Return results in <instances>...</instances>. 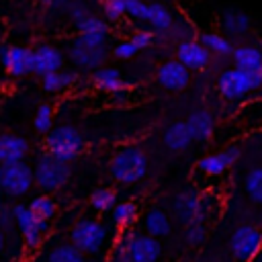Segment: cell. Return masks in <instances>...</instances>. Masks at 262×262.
Masks as SVG:
<instances>
[{
	"label": "cell",
	"instance_id": "cell-1",
	"mask_svg": "<svg viewBox=\"0 0 262 262\" xmlns=\"http://www.w3.org/2000/svg\"><path fill=\"white\" fill-rule=\"evenodd\" d=\"M147 172V156L141 147L129 145L119 149L108 162V174L121 184H133Z\"/></svg>",
	"mask_w": 262,
	"mask_h": 262
},
{
	"label": "cell",
	"instance_id": "cell-2",
	"mask_svg": "<svg viewBox=\"0 0 262 262\" xmlns=\"http://www.w3.org/2000/svg\"><path fill=\"white\" fill-rule=\"evenodd\" d=\"M162 256V246L151 235H137L127 231L115 250V262H158Z\"/></svg>",
	"mask_w": 262,
	"mask_h": 262
},
{
	"label": "cell",
	"instance_id": "cell-3",
	"mask_svg": "<svg viewBox=\"0 0 262 262\" xmlns=\"http://www.w3.org/2000/svg\"><path fill=\"white\" fill-rule=\"evenodd\" d=\"M84 149V137L82 133L72 125H59L53 127L49 133H45V151L61 162L76 160Z\"/></svg>",
	"mask_w": 262,
	"mask_h": 262
},
{
	"label": "cell",
	"instance_id": "cell-4",
	"mask_svg": "<svg viewBox=\"0 0 262 262\" xmlns=\"http://www.w3.org/2000/svg\"><path fill=\"white\" fill-rule=\"evenodd\" d=\"M260 86H262V70L246 72L239 68H227L217 78V90L225 100H237Z\"/></svg>",
	"mask_w": 262,
	"mask_h": 262
},
{
	"label": "cell",
	"instance_id": "cell-5",
	"mask_svg": "<svg viewBox=\"0 0 262 262\" xmlns=\"http://www.w3.org/2000/svg\"><path fill=\"white\" fill-rule=\"evenodd\" d=\"M70 164L61 162L57 158H53L51 154H41L35 162L33 168V178L35 184L43 190V192H53L59 190L68 180H70Z\"/></svg>",
	"mask_w": 262,
	"mask_h": 262
},
{
	"label": "cell",
	"instance_id": "cell-6",
	"mask_svg": "<svg viewBox=\"0 0 262 262\" xmlns=\"http://www.w3.org/2000/svg\"><path fill=\"white\" fill-rule=\"evenodd\" d=\"M108 237L106 227L96 219H80L70 231V242L84 254H98Z\"/></svg>",
	"mask_w": 262,
	"mask_h": 262
},
{
	"label": "cell",
	"instance_id": "cell-7",
	"mask_svg": "<svg viewBox=\"0 0 262 262\" xmlns=\"http://www.w3.org/2000/svg\"><path fill=\"white\" fill-rule=\"evenodd\" d=\"M35 184L33 168L25 162L16 164H0V192L6 196H23Z\"/></svg>",
	"mask_w": 262,
	"mask_h": 262
},
{
	"label": "cell",
	"instance_id": "cell-8",
	"mask_svg": "<svg viewBox=\"0 0 262 262\" xmlns=\"http://www.w3.org/2000/svg\"><path fill=\"white\" fill-rule=\"evenodd\" d=\"M12 213H14V225H16V229L20 231L25 246H27L29 250L39 248L41 242H43V237H45V233H47V229H49V221L39 219V217H37L29 207H25V205H16V207L12 209Z\"/></svg>",
	"mask_w": 262,
	"mask_h": 262
},
{
	"label": "cell",
	"instance_id": "cell-9",
	"mask_svg": "<svg viewBox=\"0 0 262 262\" xmlns=\"http://www.w3.org/2000/svg\"><path fill=\"white\" fill-rule=\"evenodd\" d=\"M108 57L106 45H94L88 43L86 39H82L80 35L74 39V43L70 45V59L78 70H98L104 66Z\"/></svg>",
	"mask_w": 262,
	"mask_h": 262
},
{
	"label": "cell",
	"instance_id": "cell-10",
	"mask_svg": "<svg viewBox=\"0 0 262 262\" xmlns=\"http://www.w3.org/2000/svg\"><path fill=\"white\" fill-rule=\"evenodd\" d=\"M172 213L184 225H190V223H196V221L203 223V219H205V203H203L201 194L194 188H184L178 194H174Z\"/></svg>",
	"mask_w": 262,
	"mask_h": 262
},
{
	"label": "cell",
	"instance_id": "cell-11",
	"mask_svg": "<svg viewBox=\"0 0 262 262\" xmlns=\"http://www.w3.org/2000/svg\"><path fill=\"white\" fill-rule=\"evenodd\" d=\"M231 252L235 256L237 262H250L258 256V252L262 250V242H260V229L254 225H239L229 239Z\"/></svg>",
	"mask_w": 262,
	"mask_h": 262
},
{
	"label": "cell",
	"instance_id": "cell-12",
	"mask_svg": "<svg viewBox=\"0 0 262 262\" xmlns=\"http://www.w3.org/2000/svg\"><path fill=\"white\" fill-rule=\"evenodd\" d=\"M0 63L10 76H27L35 70L33 49L20 45H0Z\"/></svg>",
	"mask_w": 262,
	"mask_h": 262
},
{
	"label": "cell",
	"instance_id": "cell-13",
	"mask_svg": "<svg viewBox=\"0 0 262 262\" xmlns=\"http://www.w3.org/2000/svg\"><path fill=\"white\" fill-rule=\"evenodd\" d=\"M176 59L186 66L190 72H201L209 66L211 61V51L205 49L201 45V41H192V39H186V41H180L178 47H176Z\"/></svg>",
	"mask_w": 262,
	"mask_h": 262
},
{
	"label": "cell",
	"instance_id": "cell-14",
	"mask_svg": "<svg viewBox=\"0 0 262 262\" xmlns=\"http://www.w3.org/2000/svg\"><path fill=\"white\" fill-rule=\"evenodd\" d=\"M156 80L166 90H184L190 82V70L182 66L178 59H170L158 68Z\"/></svg>",
	"mask_w": 262,
	"mask_h": 262
},
{
	"label": "cell",
	"instance_id": "cell-15",
	"mask_svg": "<svg viewBox=\"0 0 262 262\" xmlns=\"http://www.w3.org/2000/svg\"><path fill=\"white\" fill-rule=\"evenodd\" d=\"M33 61H35V74L39 76H45V74H51V72H57L61 70L63 66V53L53 47V45H39L33 49Z\"/></svg>",
	"mask_w": 262,
	"mask_h": 262
},
{
	"label": "cell",
	"instance_id": "cell-16",
	"mask_svg": "<svg viewBox=\"0 0 262 262\" xmlns=\"http://www.w3.org/2000/svg\"><path fill=\"white\" fill-rule=\"evenodd\" d=\"M29 151V141L14 133H0V164L25 162Z\"/></svg>",
	"mask_w": 262,
	"mask_h": 262
},
{
	"label": "cell",
	"instance_id": "cell-17",
	"mask_svg": "<svg viewBox=\"0 0 262 262\" xmlns=\"http://www.w3.org/2000/svg\"><path fill=\"white\" fill-rule=\"evenodd\" d=\"M186 125L192 133V139L194 141H207L211 139L213 131H215V121H213V115L207 111V108H194L188 119H186Z\"/></svg>",
	"mask_w": 262,
	"mask_h": 262
},
{
	"label": "cell",
	"instance_id": "cell-18",
	"mask_svg": "<svg viewBox=\"0 0 262 262\" xmlns=\"http://www.w3.org/2000/svg\"><path fill=\"white\" fill-rule=\"evenodd\" d=\"M192 141L194 139H192V133H190L186 121H176L170 127H166V131H164V145L170 151H176V154L184 151L190 147Z\"/></svg>",
	"mask_w": 262,
	"mask_h": 262
},
{
	"label": "cell",
	"instance_id": "cell-19",
	"mask_svg": "<svg viewBox=\"0 0 262 262\" xmlns=\"http://www.w3.org/2000/svg\"><path fill=\"white\" fill-rule=\"evenodd\" d=\"M233 63L235 68L239 70H246V72H258L262 70V47H256V45H239V47H233Z\"/></svg>",
	"mask_w": 262,
	"mask_h": 262
},
{
	"label": "cell",
	"instance_id": "cell-20",
	"mask_svg": "<svg viewBox=\"0 0 262 262\" xmlns=\"http://www.w3.org/2000/svg\"><path fill=\"white\" fill-rule=\"evenodd\" d=\"M92 82H94L96 88H100V90H104V92H113V94H117V92L129 88V84H127L125 80H121L119 70H117V68H111V66L98 68V70L94 72V76H92Z\"/></svg>",
	"mask_w": 262,
	"mask_h": 262
},
{
	"label": "cell",
	"instance_id": "cell-21",
	"mask_svg": "<svg viewBox=\"0 0 262 262\" xmlns=\"http://www.w3.org/2000/svg\"><path fill=\"white\" fill-rule=\"evenodd\" d=\"M250 25H252V18L248 12L229 8L221 14V29H223V33H229L231 37H239V35L248 33Z\"/></svg>",
	"mask_w": 262,
	"mask_h": 262
},
{
	"label": "cell",
	"instance_id": "cell-22",
	"mask_svg": "<svg viewBox=\"0 0 262 262\" xmlns=\"http://www.w3.org/2000/svg\"><path fill=\"white\" fill-rule=\"evenodd\" d=\"M143 227L147 229V235L151 237H166L172 231V223L170 217L162 211V209H151L147 211L145 219H143Z\"/></svg>",
	"mask_w": 262,
	"mask_h": 262
},
{
	"label": "cell",
	"instance_id": "cell-23",
	"mask_svg": "<svg viewBox=\"0 0 262 262\" xmlns=\"http://www.w3.org/2000/svg\"><path fill=\"white\" fill-rule=\"evenodd\" d=\"M78 76L74 72H63V70H57V72H51V74H45L41 76V84H43V90L45 92H63L68 88H72L76 84Z\"/></svg>",
	"mask_w": 262,
	"mask_h": 262
},
{
	"label": "cell",
	"instance_id": "cell-24",
	"mask_svg": "<svg viewBox=\"0 0 262 262\" xmlns=\"http://www.w3.org/2000/svg\"><path fill=\"white\" fill-rule=\"evenodd\" d=\"M45 262H86V258H84V252H80L72 242H68V244L53 246L47 252Z\"/></svg>",
	"mask_w": 262,
	"mask_h": 262
},
{
	"label": "cell",
	"instance_id": "cell-25",
	"mask_svg": "<svg viewBox=\"0 0 262 262\" xmlns=\"http://www.w3.org/2000/svg\"><path fill=\"white\" fill-rule=\"evenodd\" d=\"M201 45L205 49H209L213 55H231L233 47L229 43V39H225L219 33H201Z\"/></svg>",
	"mask_w": 262,
	"mask_h": 262
},
{
	"label": "cell",
	"instance_id": "cell-26",
	"mask_svg": "<svg viewBox=\"0 0 262 262\" xmlns=\"http://www.w3.org/2000/svg\"><path fill=\"white\" fill-rule=\"evenodd\" d=\"M113 223L119 227V229H127V227H131L133 223H135V219H137V207H135V203H129V201H125V203H117L115 207H113Z\"/></svg>",
	"mask_w": 262,
	"mask_h": 262
},
{
	"label": "cell",
	"instance_id": "cell-27",
	"mask_svg": "<svg viewBox=\"0 0 262 262\" xmlns=\"http://www.w3.org/2000/svg\"><path fill=\"white\" fill-rule=\"evenodd\" d=\"M147 23H149V27L154 31L166 33L174 25V16H172V12L166 6H162V4H149V20Z\"/></svg>",
	"mask_w": 262,
	"mask_h": 262
},
{
	"label": "cell",
	"instance_id": "cell-28",
	"mask_svg": "<svg viewBox=\"0 0 262 262\" xmlns=\"http://www.w3.org/2000/svg\"><path fill=\"white\" fill-rule=\"evenodd\" d=\"M90 205H92V209L98 211V213L113 211V207L117 205V192H115L113 188H106V186L96 188V190H92V194H90Z\"/></svg>",
	"mask_w": 262,
	"mask_h": 262
},
{
	"label": "cell",
	"instance_id": "cell-29",
	"mask_svg": "<svg viewBox=\"0 0 262 262\" xmlns=\"http://www.w3.org/2000/svg\"><path fill=\"white\" fill-rule=\"evenodd\" d=\"M29 209H31L39 219H43V221H51V219L55 217V211H57L55 201H53L51 196H47V194L35 196V199L29 203Z\"/></svg>",
	"mask_w": 262,
	"mask_h": 262
},
{
	"label": "cell",
	"instance_id": "cell-30",
	"mask_svg": "<svg viewBox=\"0 0 262 262\" xmlns=\"http://www.w3.org/2000/svg\"><path fill=\"white\" fill-rule=\"evenodd\" d=\"M244 188H246L248 196H250L254 203H262V166H260V168H252V170L246 174Z\"/></svg>",
	"mask_w": 262,
	"mask_h": 262
},
{
	"label": "cell",
	"instance_id": "cell-31",
	"mask_svg": "<svg viewBox=\"0 0 262 262\" xmlns=\"http://www.w3.org/2000/svg\"><path fill=\"white\" fill-rule=\"evenodd\" d=\"M196 166H199V170H201L203 174H207V176H219V174H223V172L227 170V164L223 162V158L219 156V151L201 158Z\"/></svg>",
	"mask_w": 262,
	"mask_h": 262
},
{
	"label": "cell",
	"instance_id": "cell-32",
	"mask_svg": "<svg viewBox=\"0 0 262 262\" xmlns=\"http://www.w3.org/2000/svg\"><path fill=\"white\" fill-rule=\"evenodd\" d=\"M33 127L39 133H49L53 129V108L49 104H41L37 108L35 119H33Z\"/></svg>",
	"mask_w": 262,
	"mask_h": 262
},
{
	"label": "cell",
	"instance_id": "cell-33",
	"mask_svg": "<svg viewBox=\"0 0 262 262\" xmlns=\"http://www.w3.org/2000/svg\"><path fill=\"white\" fill-rule=\"evenodd\" d=\"M102 12L106 20L117 23L127 14V0H102Z\"/></svg>",
	"mask_w": 262,
	"mask_h": 262
},
{
	"label": "cell",
	"instance_id": "cell-34",
	"mask_svg": "<svg viewBox=\"0 0 262 262\" xmlns=\"http://www.w3.org/2000/svg\"><path fill=\"white\" fill-rule=\"evenodd\" d=\"M76 29L80 33H108V27L102 18L94 16V14H86L82 20L76 23Z\"/></svg>",
	"mask_w": 262,
	"mask_h": 262
},
{
	"label": "cell",
	"instance_id": "cell-35",
	"mask_svg": "<svg viewBox=\"0 0 262 262\" xmlns=\"http://www.w3.org/2000/svg\"><path fill=\"white\" fill-rule=\"evenodd\" d=\"M127 14L135 20L147 23L149 20V4L143 0H127Z\"/></svg>",
	"mask_w": 262,
	"mask_h": 262
},
{
	"label": "cell",
	"instance_id": "cell-36",
	"mask_svg": "<svg viewBox=\"0 0 262 262\" xmlns=\"http://www.w3.org/2000/svg\"><path fill=\"white\" fill-rule=\"evenodd\" d=\"M205 239H207V229H205V223L196 221V223L186 225V242H188L190 246H201Z\"/></svg>",
	"mask_w": 262,
	"mask_h": 262
},
{
	"label": "cell",
	"instance_id": "cell-37",
	"mask_svg": "<svg viewBox=\"0 0 262 262\" xmlns=\"http://www.w3.org/2000/svg\"><path fill=\"white\" fill-rule=\"evenodd\" d=\"M137 51H139V49L133 45L131 39H127V41H119V43L113 47V55H115L117 59H131Z\"/></svg>",
	"mask_w": 262,
	"mask_h": 262
},
{
	"label": "cell",
	"instance_id": "cell-38",
	"mask_svg": "<svg viewBox=\"0 0 262 262\" xmlns=\"http://www.w3.org/2000/svg\"><path fill=\"white\" fill-rule=\"evenodd\" d=\"M131 41L137 49H147L154 43V33L151 31H137V33H133Z\"/></svg>",
	"mask_w": 262,
	"mask_h": 262
},
{
	"label": "cell",
	"instance_id": "cell-39",
	"mask_svg": "<svg viewBox=\"0 0 262 262\" xmlns=\"http://www.w3.org/2000/svg\"><path fill=\"white\" fill-rule=\"evenodd\" d=\"M219 156L223 158V162H225V164H227V168H229V166H233V164L239 160L242 151H239V147H237V145H227V147H223V149L219 151Z\"/></svg>",
	"mask_w": 262,
	"mask_h": 262
},
{
	"label": "cell",
	"instance_id": "cell-40",
	"mask_svg": "<svg viewBox=\"0 0 262 262\" xmlns=\"http://www.w3.org/2000/svg\"><path fill=\"white\" fill-rule=\"evenodd\" d=\"M70 14H72V20H74V25H76V23H78V20H82L88 12H86V8H84V6H72Z\"/></svg>",
	"mask_w": 262,
	"mask_h": 262
},
{
	"label": "cell",
	"instance_id": "cell-41",
	"mask_svg": "<svg viewBox=\"0 0 262 262\" xmlns=\"http://www.w3.org/2000/svg\"><path fill=\"white\" fill-rule=\"evenodd\" d=\"M43 4H49V6H63V4H68L70 0H41Z\"/></svg>",
	"mask_w": 262,
	"mask_h": 262
},
{
	"label": "cell",
	"instance_id": "cell-42",
	"mask_svg": "<svg viewBox=\"0 0 262 262\" xmlns=\"http://www.w3.org/2000/svg\"><path fill=\"white\" fill-rule=\"evenodd\" d=\"M4 248V233H2V229H0V250Z\"/></svg>",
	"mask_w": 262,
	"mask_h": 262
},
{
	"label": "cell",
	"instance_id": "cell-43",
	"mask_svg": "<svg viewBox=\"0 0 262 262\" xmlns=\"http://www.w3.org/2000/svg\"><path fill=\"white\" fill-rule=\"evenodd\" d=\"M260 242H262V229H260Z\"/></svg>",
	"mask_w": 262,
	"mask_h": 262
},
{
	"label": "cell",
	"instance_id": "cell-44",
	"mask_svg": "<svg viewBox=\"0 0 262 262\" xmlns=\"http://www.w3.org/2000/svg\"><path fill=\"white\" fill-rule=\"evenodd\" d=\"M0 209H2V203H0Z\"/></svg>",
	"mask_w": 262,
	"mask_h": 262
},
{
	"label": "cell",
	"instance_id": "cell-45",
	"mask_svg": "<svg viewBox=\"0 0 262 262\" xmlns=\"http://www.w3.org/2000/svg\"><path fill=\"white\" fill-rule=\"evenodd\" d=\"M260 262H262V260H260Z\"/></svg>",
	"mask_w": 262,
	"mask_h": 262
}]
</instances>
